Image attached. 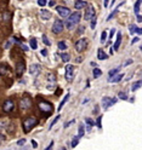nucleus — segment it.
<instances>
[{"label": "nucleus", "mask_w": 142, "mask_h": 150, "mask_svg": "<svg viewBox=\"0 0 142 150\" xmlns=\"http://www.w3.org/2000/svg\"><path fill=\"white\" fill-rule=\"evenodd\" d=\"M80 18H81V15L79 12H74V13L69 15L67 22H66V27H67L68 29H73V28L80 22Z\"/></svg>", "instance_id": "nucleus-1"}, {"label": "nucleus", "mask_w": 142, "mask_h": 150, "mask_svg": "<svg viewBox=\"0 0 142 150\" xmlns=\"http://www.w3.org/2000/svg\"><path fill=\"white\" fill-rule=\"evenodd\" d=\"M36 124H38V121H36L35 117H27V119L23 121V129H24V132L28 133Z\"/></svg>", "instance_id": "nucleus-2"}, {"label": "nucleus", "mask_w": 142, "mask_h": 150, "mask_svg": "<svg viewBox=\"0 0 142 150\" xmlns=\"http://www.w3.org/2000/svg\"><path fill=\"white\" fill-rule=\"evenodd\" d=\"M46 87L49 90H54L56 87V75L54 73H49L46 76Z\"/></svg>", "instance_id": "nucleus-3"}, {"label": "nucleus", "mask_w": 142, "mask_h": 150, "mask_svg": "<svg viewBox=\"0 0 142 150\" xmlns=\"http://www.w3.org/2000/svg\"><path fill=\"white\" fill-rule=\"evenodd\" d=\"M86 46H88V40L86 39H80L78 40L77 42H75V50H77V52H83L85 49H86Z\"/></svg>", "instance_id": "nucleus-4"}, {"label": "nucleus", "mask_w": 142, "mask_h": 150, "mask_svg": "<svg viewBox=\"0 0 142 150\" xmlns=\"http://www.w3.org/2000/svg\"><path fill=\"white\" fill-rule=\"evenodd\" d=\"M95 17V8L92 5H89L86 7V10H85V15H84V18L85 21H90Z\"/></svg>", "instance_id": "nucleus-5"}, {"label": "nucleus", "mask_w": 142, "mask_h": 150, "mask_svg": "<svg viewBox=\"0 0 142 150\" xmlns=\"http://www.w3.org/2000/svg\"><path fill=\"white\" fill-rule=\"evenodd\" d=\"M63 27H64V24H63L62 21L56 20V21L54 22V25H52V32H54L55 34H60V33L63 30Z\"/></svg>", "instance_id": "nucleus-6"}, {"label": "nucleus", "mask_w": 142, "mask_h": 150, "mask_svg": "<svg viewBox=\"0 0 142 150\" xmlns=\"http://www.w3.org/2000/svg\"><path fill=\"white\" fill-rule=\"evenodd\" d=\"M74 67L71 64H68L67 67H66V80H68V81H72L73 78H74Z\"/></svg>", "instance_id": "nucleus-7"}, {"label": "nucleus", "mask_w": 142, "mask_h": 150, "mask_svg": "<svg viewBox=\"0 0 142 150\" xmlns=\"http://www.w3.org/2000/svg\"><path fill=\"white\" fill-rule=\"evenodd\" d=\"M56 11L59 12V15L61 16V17H68L69 15H71V11H69V8L68 7H63V6H57L56 7Z\"/></svg>", "instance_id": "nucleus-8"}, {"label": "nucleus", "mask_w": 142, "mask_h": 150, "mask_svg": "<svg viewBox=\"0 0 142 150\" xmlns=\"http://www.w3.org/2000/svg\"><path fill=\"white\" fill-rule=\"evenodd\" d=\"M117 103V98H109V97H105L102 100V105L105 109H107L109 105H113V104H116Z\"/></svg>", "instance_id": "nucleus-9"}, {"label": "nucleus", "mask_w": 142, "mask_h": 150, "mask_svg": "<svg viewBox=\"0 0 142 150\" xmlns=\"http://www.w3.org/2000/svg\"><path fill=\"white\" fill-rule=\"evenodd\" d=\"M39 108H40L41 111H47V112L52 111V105L50 104V103H47V102H40L39 103Z\"/></svg>", "instance_id": "nucleus-10"}, {"label": "nucleus", "mask_w": 142, "mask_h": 150, "mask_svg": "<svg viewBox=\"0 0 142 150\" xmlns=\"http://www.w3.org/2000/svg\"><path fill=\"white\" fill-rule=\"evenodd\" d=\"M3 109H4V111H6V112L12 111V110H14V103H12L11 100H6V102L4 103V105H3Z\"/></svg>", "instance_id": "nucleus-11"}, {"label": "nucleus", "mask_w": 142, "mask_h": 150, "mask_svg": "<svg viewBox=\"0 0 142 150\" xmlns=\"http://www.w3.org/2000/svg\"><path fill=\"white\" fill-rule=\"evenodd\" d=\"M123 79V74H114V75H112V76H109V79H108V81L109 82H118V81H120Z\"/></svg>", "instance_id": "nucleus-12"}, {"label": "nucleus", "mask_w": 142, "mask_h": 150, "mask_svg": "<svg viewBox=\"0 0 142 150\" xmlns=\"http://www.w3.org/2000/svg\"><path fill=\"white\" fill-rule=\"evenodd\" d=\"M32 104V102H31V98H23L22 102H21V108L22 109H27V108H29Z\"/></svg>", "instance_id": "nucleus-13"}, {"label": "nucleus", "mask_w": 142, "mask_h": 150, "mask_svg": "<svg viewBox=\"0 0 142 150\" xmlns=\"http://www.w3.org/2000/svg\"><path fill=\"white\" fill-rule=\"evenodd\" d=\"M40 65H38V64H33L32 67H31V69H29V71H31V74L32 75H38L40 73Z\"/></svg>", "instance_id": "nucleus-14"}, {"label": "nucleus", "mask_w": 142, "mask_h": 150, "mask_svg": "<svg viewBox=\"0 0 142 150\" xmlns=\"http://www.w3.org/2000/svg\"><path fill=\"white\" fill-rule=\"evenodd\" d=\"M140 8H141V0H137L135 5V12L137 15V21L141 22V16H140Z\"/></svg>", "instance_id": "nucleus-15"}, {"label": "nucleus", "mask_w": 142, "mask_h": 150, "mask_svg": "<svg viewBox=\"0 0 142 150\" xmlns=\"http://www.w3.org/2000/svg\"><path fill=\"white\" fill-rule=\"evenodd\" d=\"M74 6H75V8H78V10H81V8H84L85 6H86V3H85V1H80V0H77Z\"/></svg>", "instance_id": "nucleus-16"}, {"label": "nucleus", "mask_w": 142, "mask_h": 150, "mask_svg": "<svg viewBox=\"0 0 142 150\" xmlns=\"http://www.w3.org/2000/svg\"><path fill=\"white\" fill-rule=\"evenodd\" d=\"M23 70H24V63H23V61H21L17 67V75H21L23 73Z\"/></svg>", "instance_id": "nucleus-17"}, {"label": "nucleus", "mask_w": 142, "mask_h": 150, "mask_svg": "<svg viewBox=\"0 0 142 150\" xmlns=\"http://www.w3.org/2000/svg\"><path fill=\"white\" fill-rule=\"evenodd\" d=\"M130 33H131V34H134V33L141 34L142 30H141V28H137L136 25H131V27H130Z\"/></svg>", "instance_id": "nucleus-18"}, {"label": "nucleus", "mask_w": 142, "mask_h": 150, "mask_svg": "<svg viewBox=\"0 0 142 150\" xmlns=\"http://www.w3.org/2000/svg\"><path fill=\"white\" fill-rule=\"evenodd\" d=\"M40 13H41V18H43V20H49V18L51 17V13L49 11H46V10H43Z\"/></svg>", "instance_id": "nucleus-19"}, {"label": "nucleus", "mask_w": 142, "mask_h": 150, "mask_svg": "<svg viewBox=\"0 0 142 150\" xmlns=\"http://www.w3.org/2000/svg\"><path fill=\"white\" fill-rule=\"evenodd\" d=\"M120 41H121V34L118 33V35H117V40H116V44H114V50H118V49H119Z\"/></svg>", "instance_id": "nucleus-20"}, {"label": "nucleus", "mask_w": 142, "mask_h": 150, "mask_svg": "<svg viewBox=\"0 0 142 150\" xmlns=\"http://www.w3.org/2000/svg\"><path fill=\"white\" fill-rule=\"evenodd\" d=\"M85 122H86V125H88V132H90V131H91V127L95 125V122H93V121L91 120V119H86V120H85Z\"/></svg>", "instance_id": "nucleus-21"}, {"label": "nucleus", "mask_w": 142, "mask_h": 150, "mask_svg": "<svg viewBox=\"0 0 142 150\" xmlns=\"http://www.w3.org/2000/svg\"><path fill=\"white\" fill-rule=\"evenodd\" d=\"M61 57H62V61H63L64 63H67V62L71 59V57H69L68 53H61Z\"/></svg>", "instance_id": "nucleus-22"}, {"label": "nucleus", "mask_w": 142, "mask_h": 150, "mask_svg": "<svg viewBox=\"0 0 142 150\" xmlns=\"http://www.w3.org/2000/svg\"><path fill=\"white\" fill-rule=\"evenodd\" d=\"M97 57H98V59H106L107 58V56L105 54V52H103L102 50H98V54H97Z\"/></svg>", "instance_id": "nucleus-23"}, {"label": "nucleus", "mask_w": 142, "mask_h": 150, "mask_svg": "<svg viewBox=\"0 0 142 150\" xmlns=\"http://www.w3.org/2000/svg\"><path fill=\"white\" fill-rule=\"evenodd\" d=\"M31 47H32L33 50H36V47H38L36 39H34V38H32V39H31Z\"/></svg>", "instance_id": "nucleus-24"}, {"label": "nucleus", "mask_w": 142, "mask_h": 150, "mask_svg": "<svg viewBox=\"0 0 142 150\" xmlns=\"http://www.w3.org/2000/svg\"><path fill=\"white\" fill-rule=\"evenodd\" d=\"M57 46H59V49H60V50H62V51L67 49V44H66L64 41H60V42L57 44Z\"/></svg>", "instance_id": "nucleus-25"}, {"label": "nucleus", "mask_w": 142, "mask_h": 150, "mask_svg": "<svg viewBox=\"0 0 142 150\" xmlns=\"http://www.w3.org/2000/svg\"><path fill=\"white\" fill-rule=\"evenodd\" d=\"M92 73H93V78H95V79H96V78H100L101 75H102V71H101L100 69H93Z\"/></svg>", "instance_id": "nucleus-26"}, {"label": "nucleus", "mask_w": 142, "mask_h": 150, "mask_svg": "<svg viewBox=\"0 0 142 150\" xmlns=\"http://www.w3.org/2000/svg\"><path fill=\"white\" fill-rule=\"evenodd\" d=\"M79 136L78 137H75L74 139H73V142H72V148H75V146H77L78 145V143H79Z\"/></svg>", "instance_id": "nucleus-27"}, {"label": "nucleus", "mask_w": 142, "mask_h": 150, "mask_svg": "<svg viewBox=\"0 0 142 150\" xmlns=\"http://www.w3.org/2000/svg\"><path fill=\"white\" fill-rule=\"evenodd\" d=\"M68 98H69V95H66V97L63 98V100L61 102V104H60V107H59V110H61V108L63 107V104H64V103L67 102V99H68Z\"/></svg>", "instance_id": "nucleus-28"}, {"label": "nucleus", "mask_w": 142, "mask_h": 150, "mask_svg": "<svg viewBox=\"0 0 142 150\" xmlns=\"http://www.w3.org/2000/svg\"><path fill=\"white\" fill-rule=\"evenodd\" d=\"M140 86H141V81H137L135 85H132V87H131V90L132 91H136L137 88H140Z\"/></svg>", "instance_id": "nucleus-29"}, {"label": "nucleus", "mask_w": 142, "mask_h": 150, "mask_svg": "<svg viewBox=\"0 0 142 150\" xmlns=\"http://www.w3.org/2000/svg\"><path fill=\"white\" fill-rule=\"evenodd\" d=\"M106 38H107V33H106V32H103V33H102V36H101V42H102V44H105Z\"/></svg>", "instance_id": "nucleus-30"}, {"label": "nucleus", "mask_w": 142, "mask_h": 150, "mask_svg": "<svg viewBox=\"0 0 142 150\" xmlns=\"http://www.w3.org/2000/svg\"><path fill=\"white\" fill-rule=\"evenodd\" d=\"M95 27H96V17L92 18V22H91V29H95Z\"/></svg>", "instance_id": "nucleus-31"}, {"label": "nucleus", "mask_w": 142, "mask_h": 150, "mask_svg": "<svg viewBox=\"0 0 142 150\" xmlns=\"http://www.w3.org/2000/svg\"><path fill=\"white\" fill-rule=\"evenodd\" d=\"M38 5L45 6V5H46V0H38Z\"/></svg>", "instance_id": "nucleus-32"}, {"label": "nucleus", "mask_w": 142, "mask_h": 150, "mask_svg": "<svg viewBox=\"0 0 142 150\" xmlns=\"http://www.w3.org/2000/svg\"><path fill=\"white\" fill-rule=\"evenodd\" d=\"M119 98H121V99H126V98H128V96L125 95V93L120 92V93H119Z\"/></svg>", "instance_id": "nucleus-33"}, {"label": "nucleus", "mask_w": 142, "mask_h": 150, "mask_svg": "<svg viewBox=\"0 0 142 150\" xmlns=\"http://www.w3.org/2000/svg\"><path fill=\"white\" fill-rule=\"evenodd\" d=\"M119 71V69H113V70H111L109 71V76H112V75H114V74H117Z\"/></svg>", "instance_id": "nucleus-34"}, {"label": "nucleus", "mask_w": 142, "mask_h": 150, "mask_svg": "<svg viewBox=\"0 0 142 150\" xmlns=\"http://www.w3.org/2000/svg\"><path fill=\"white\" fill-rule=\"evenodd\" d=\"M59 119H60V116H56V119H55V120L52 121V124H51V126H50V128H51V127H52V126H54V125H55L56 122H57V120H59Z\"/></svg>", "instance_id": "nucleus-35"}, {"label": "nucleus", "mask_w": 142, "mask_h": 150, "mask_svg": "<svg viewBox=\"0 0 142 150\" xmlns=\"http://www.w3.org/2000/svg\"><path fill=\"white\" fill-rule=\"evenodd\" d=\"M43 40H44V42H45V44H46V45H50V42H49V40H47V38H46V36H45V35H44V36H43Z\"/></svg>", "instance_id": "nucleus-36"}, {"label": "nucleus", "mask_w": 142, "mask_h": 150, "mask_svg": "<svg viewBox=\"0 0 142 150\" xmlns=\"http://www.w3.org/2000/svg\"><path fill=\"white\" fill-rule=\"evenodd\" d=\"M24 143H26V139H21L20 142H18V145H23Z\"/></svg>", "instance_id": "nucleus-37"}, {"label": "nucleus", "mask_w": 142, "mask_h": 150, "mask_svg": "<svg viewBox=\"0 0 142 150\" xmlns=\"http://www.w3.org/2000/svg\"><path fill=\"white\" fill-rule=\"evenodd\" d=\"M79 131H80V132H79V137H81V136H83V133H84V132H83V126H80V127H79Z\"/></svg>", "instance_id": "nucleus-38"}, {"label": "nucleus", "mask_w": 142, "mask_h": 150, "mask_svg": "<svg viewBox=\"0 0 142 150\" xmlns=\"http://www.w3.org/2000/svg\"><path fill=\"white\" fill-rule=\"evenodd\" d=\"M97 126H98V127H101V116L97 119Z\"/></svg>", "instance_id": "nucleus-39"}, {"label": "nucleus", "mask_w": 142, "mask_h": 150, "mask_svg": "<svg viewBox=\"0 0 142 150\" xmlns=\"http://www.w3.org/2000/svg\"><path fill=\"white\" fill-rule=\"evenodd\" d=\"M41 54H43V56H46V54H47L46 50H43V51H41Z\"/></svg>", "instance_id": "nucleus-40"}, {"label": "nucleus", "mask_w": 142, "mask_h": 150, "mask_svg": "<svg viewBox=\"0 0 142 150\" xmlns=\"http://www.w3.org/2000/svg\"><path fill=\"white\" fill-rule=\"evenodd\" d=\"M32 144H33V146H34V148H36V146H38V144L34 142V140H32Z\"/></svg>", "instance_id": "nucleus-41"}, {"label": "nucleus", "mask_w": 142, "mask_h": 150, "mask_svg": "<svg viewBox=\"0 0 142 150\" xmlns=\"http://www.w3.org/2000/svg\"><path fill=\"white\" fill-rule=\"evenodd\" d=\"M108 6V0H105V7Z\"/></svg>", "instance_id": "nucleus-42"}, {"label": "nucleus", "mask_w": 142, "mask_h": 150, "mask_svg": "<svg viewBox=\"0 0 142 150\" xmlns=\"http://www.w3.org/2000/svg\"><path fill=\"white\" fill-rule=\"evenodd\" d=\"M136 41H138V38H135V39L132 40V44H134V42H136Z\"/></svg>", "instance_id": "nucleus-43"}]
</instances>
